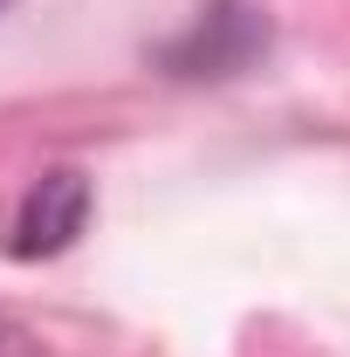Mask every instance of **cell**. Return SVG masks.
<instances>
[{"instance_id": "obj_1", "label": "cell", "mask_w": 350, "mask_h": 357, "mask_svg": "<svg viewBox=\"0 0 350 357\" xmlns=\"http://www.w3.org/2000/svg\"><path fill=\"white\" fill-rule=\"evenodd\" d=\"M89 220V178L83 172H42L35 192L21 199V220H14V255L35 261V255H62Z\"/></svg>"}, {"instance_id": "obj_2", "label": "cell", "mask_w": 350, "mask_h": 357, "mask_svg": "<svg viewBox=\"0 0 350 357\" xmlns=\"http://www.w3.org/2000/svg\"><path fill=\"white\" fill-rule=\"evenodd\" d=\"M0 7H7V0H0Z\"/></svg>"}]
</instances>
